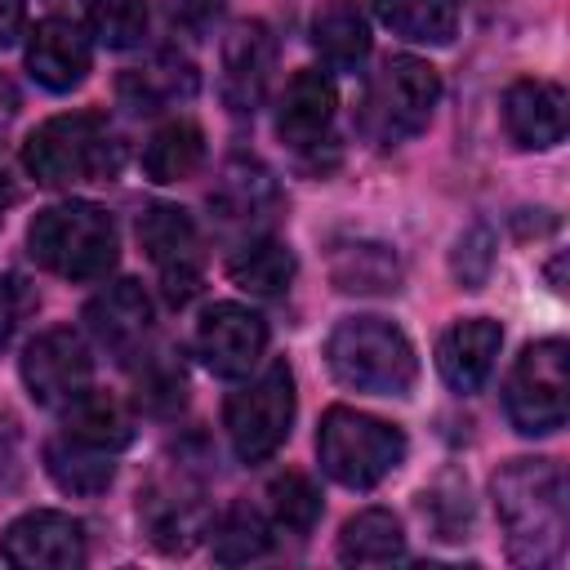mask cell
<instances>
[{
    "label": "cell",
    "instance_id": "6da1fadb",
    "mask_svg": "<svg viewBox=\"0 0 570 570\" xmlns=\"http://www.w3.org/2000/svg\"><path fill=\"white\" fill-rule=\"evenodd\" d=\"M494 517L508 557L521 566H552L566 548V476L552 459H508L494 481Z\"/></svg>",
    "mask_w": 570,
    "mask_h": 570
},
{
    "label": "cell",
    "instance_id": "7a4b0ae2",
    "mask_svg": "<svg viewBox=\"0 0 570 570\" xmlns=\"http://www.w3.org/2000/svg\"><path fill=\"white\" fill-rule=\"evenodd\" d=\"M22 165L40 187L111 183L125 165V147L98 111H67L36 125L22 142Z\"/></svg>",
    "mask_w": 570,
    "mask_h": 570
},
{
    "label": "cell",
    "instance_id": "3957f363",
    "mask_svg": "<svg viewBox=\"0 0 570 570\" xmlns=\"http://www.w3.org/2000/svg\"><path fill=\"white\" fill-rule=\"evenodd\" d=\"M330 374L365 396H410L419 379L414 343L383 316H343L325 338Z\"/></svg>",
    "mask_w": 570,
    "mask_h": 570
},
{
    "label": "cell",
    "instance_id": "277c9868",
    "mask_svg": "<svg viewBox=\"0 0 570 570\" xmlns=\"http://www.w3.org/2000/svg\"><path fill=\"white\" fill-rule=\"evenodd\" d=\"M31 258L62 281H102L120 258V232L94 200H62L31 218Z\"/></svg>",
    "mask_w": 570,
    "mask_h": 570
},
{
    "label": "cell",
    "instance_id": "5b68a950",
    "mask_svg": "<svg viewBox=\"0 0 570 570\" xmlns=\"http://www.w3.org/2000/svg\"><path fill=\"white\" fill-rule=\"evenodd\" d=\"M405 450L410 441L396 423L352 405H330L316 432V459L325 476L347 490H374L405 463Z\"/></svg>",
    "mask_w": 570,
    "mask_h": 570
},
{
    "label": "cell",
    "instance_id": "8992f818",
    "mask_svg": "<svg viewBox=\"0 0 570 570\" xmlns=\"http://www.w3.org/2000/svg\"><path fill=\"white\" fill-rule=\"evenodd\" d=\"M441 102V71L414 53H392L361 94V134L379 147H396L428 129L432 107Z\"/></svg>",
    "mask_w": 570,
    "mask_h": 570
},
{
    "label": "cell",
    "instance_id": "52a82bcc",
    "mask_svg": "<svg viewBox=\"0 0 570 570\" xmlns=\"http://www.w3.org/2000/svg\"><path fill=\"white\" fill-rule=\"evenodd\" d=\"M294 374L285 361H272L254 383L236 387L223 405V423H227V441L236 450L240 463H263L272 459L289 428H294Z\"/></svg>",
    "mask_w": 570,
    "mask_h": 570
},
{
    "label": "cell",
    "instance_id": "ba28073f",
    "mask_svg": "<svg viewBox=\"0 0 570 570\" xmlns=\"http://www.w3.org/2000/svg\"><path fill=\"white\" fill-rule=\"evenodd\" d=\"M566 343L539 338L521 347L508 383H503V410L521 436H548L566 428L570 414V379H566Z\"/></svg>",
    "mask_w": 570,
    "mask_h": 570
},
{
    "label": "cell",
    "instance_id": "9c48e42d",
    "mask_svg": "<svg viewBox=\"0 0 570 570\" xmlns=\"http://www.w3.org/2000/svg\"><path fill=\"white\" fill-rule=\"evenodd\" d=\"M138 521L160 552H191V543L205 534V481L183 454L138 494Z\"/></svg>",
    "mask_w": 570,
    "mask_h": 570
},
{
    "label": "cell",
    "instance_id": "30bf717a",
    "mask_svg": "<svg viewBox=\"0 0 570 570\" xmlns=\"http://www.w3.org/2000/svg\"><path fill=\"white\" fill-rule=\"evenodd\" d=\"M138 240L147 249V258L160 272V289L174 307H183L196 289H200V232L191 223V214L183 205L156 200L138 214Z\"/></svg>",
    "mask_w": 570,
    "mask_h": 570
},
{
    "label": "cell",
    "instance_id": "8fae6325",
    "mask_svg": "<svg viewBox=\"0 0 570 570\" xmlns=\"http://www.w3.org/2000/svg\"><path fill=\"white\" fill-rule=\"evenodd\" d=\"M267 352V321L245 303H209L196 321V356L218 379H245Z\"/></svg>",
    "mask_w": 570,
    "mask_h": 570
},
{
    "label": "cell",
    "instance_id": "7c38bea8",
    "mask_svg": "<svg viewBox=\"0 0 570 570\" xmlns=\"http://www.w3.org/2000/svg\"><path fill=\"white\" fill-rule=\"evenodd\" d=\"M89 374H94L89 343L71 325L40 330L22 347V383H27V392H31L36 405H62V401H71L80 387H89Z\"/></svg>",
    "mask_w": 570,
    "mask_h": 570
},
{
    "label": "cell",
    "instance_id": "4fadbf2b",
    "mask_svg": "<svg viewBox=\"0 0 570 570\" xmlns=\"http://www.w3.org/2000/svg\"><path fill=\"white\" fill-rule=\"evenodd\" d=\"M276 67V36L267 22H236L218 49V94L232 116H254Z\"/></svg>",
    "mask_w": 570,
    "mask_h": 570
},
{
    "label": "cell",
    "instance_id": "5bb4252c",
    "mask_svg": "<svg viewBox=\"0 0 570 570\" xmlns=\"http://www.w3.org/2000/svg\"><path fill=\"white\" fill-rule=\"evenodd\" d=\"M0 557L18 570H71L85 566V525L58 508H36L9 521Z\"/></svg>",
    "mask_w": 570,
    "mask_h": 570
},
{
    "label": "cell",
    "instance_id": "9a60e30c",
    "mask_svg": "<svg viewBox=\"0 0 570 570\" xmlns=\"http://www.w3.org/2000/svg\"><path fill=\"white\" fill-rule=\"evenodd\" d=\"M499 116L521 151H548L566 138V89L543 76H521L503 89Z\"/></svg>",
    "mask_w": 570,
    "mask_h": 570
},
{
    "label": "cell",
    "instance_id": "2e32d148",
    "mask_svg": "<svg viewBox=\"0 0 570 570\" xmlns=\"http://www.w3.org/2000/svg\"><path fill=\"white\" fill-rule=\"evenodd\" d=\"M89 67H94V45L80 22L62 18V13H49L36 22V31L27 40V71L36 76V85L67 94V89L85 85Z\"/></svg>",
    "mask_w": 570,
    "mask_h": 570
},
{
    "label": "cell",
    "instance_id": "e0dca14e",
    "mask_svg": "<svg viewBox=\"0 0 570 570\" xmlns=\"http://www.w3.org/2000/svg\"><path fill=\"white\" fill-rule=\"evenodd\" d=\"M85 325L111 356L129 361L142 352L151 334V298L138 281H111L102 294L85 303Z\"/></svg>",
    "mask_w": 570,
    "mask_h": 570
},
{
    "label": "cell",
    "instance_id": "ac0fdd59",
    "mask_svg": "<svg viewBox=\"0 0 570 570\" xmlns=\"http://www.w3.org/2000/svg\"><path fill=\"white\" fill-rule=\"evenodd\" d=\"M499 347H503V325L499 321H490V316H463V321H454L441 334V343H436V370H441V379L459 396H472L490 379Z\"/></svg>",
    "mask_w": 570,
    "mask_h": 570
},
{
    "label": "cell",
    "instance_id": "d6986e66",
    "mask_svg": "<svg viewBox=\"0 0 570 570\" xmlns=\"http://www.w3.org/2000/svg\"><path fill=\"white\" fill-rule=\"evenodd\" d=\"M334 107H338V94H334V80L325 71H294L281 102H276V134L281 142L289 147H316L334 120Z\"/></svg>",
    "mask_w": 570,
    "mask_h": 570
},
{
    "label": "cell",
    "instance_id": "ffe728a7",
    "mask_svg": "<svg viewBox=\"0 0 570 570\" xmlns=\"http://www.w3.org/2000/svg\"><path fill=\"white\" fill-rule=\"evenodd\" d=\"M116 94H120V102H125L134 116H156V111H165L169 102L196 94V67H191L183 53L160 49L147 67L125 71V76L116 80Z\"/></svg>",
    "mask_w": 570,
    "mask_h": 570
},
{
    "label": "cell",
    "instance_id": "44dd1931",
    "mask_svg": "<svg viewBox=\"0 0 570 570\" xmlns=\"http://www.w3.org/2000/svg\"><path fill=\"white\" fill-rule=\"evenodd\" d=\"M312 45L334 71H361L370 58V18L361 0H321L312 13Z\"/></svg>",
    "mask_w": 570,
    "mask_h": 570
},
{
    "label": "cell",
    "instance_id": "7402d4cb",
    "mask_svg": "<svg viewBox=\"0 0 570 570\" xmlns=\"http://www.w3.org/2000/svg\"><path fill=\"white\" fill-rule=\"evenodd\" d=\"M62 432L71 441H85L94 450H125L134 441V419L129 410L98 387H80L71 401H62Z\"/></svg>",
    "mask_w": 570,
    "mask_h": 570
},
{
    "label": "cell",
    "instance_id": "603a6c76",
    "mask_svg": "<svg viewBox=\"0 0 570 570\" xmlns=\"http://www.w3.org/2000/svg\"><path fill=\"white\" fill-rule=\"evenodd\" d=\"M298 263H294V249L276 236H254L245 240L240 249H232L227 258V281L254 298H276L289 289Z\"/></svg>",
    "mask_w": 570,
    "mask_h": 570
},
{
    "label": "cell",
    "instance_id": "cb8c5ba5",
    "mask_svg": "<svg viewBox=\"0 0 570 570\" xmlns=\"http://www.w3.org/2000/svg\"><path fill=\"white\" fill-rule=\"evenodd\" d=\"M205 165V129L187 116L165 120L142 147V174L151 183H187Z\"/></svg>",
    "mask_w": 570,
    "mask_h": 570
},
{
    "label": "cell",
    "instance_id": "d4e9b609",
    "mask_svg": "<svg viewBox=\"0 0 570 570\" xmlns=\"http://www.w3.org/2000/svg\"><path fill=\"white\" fill-rule=\"evenodd\" d=\"M45 472L53 476V485L62 494H80V499H94L116 481L111 450H94L71 436H58L45 445Z\"/></svg>",
    "mask_w": 570,
    "mask_h": 570
},
{
    "label": "cell",
    "instance_id": "484cf974",
    "mask_svg": "<svg viewBox=\"0 0 570 570\" xmlns=\"http://www.w3.org/2000/svg\"><path fill=\"white\" fill-rule=\"evenodd\" d=\"M405 557V530L396 512L387 508H365L343 521L338 530V561L347 566H387Z\"/></svg>",
    "mask_w": 570,
    "mask_h": 570
},
{
    "label": "cell",
    "instance_id": "4316f807",
    "mask_svg": "<svg viewBox=\"0 0 570 570\" xmlns=\"http://www.w3.org/2000/svg\"><path fill=\"white\" fill-rule=\"evenodd\" d=\"M209 205L218 209L223 223H258L276 205V183L258 160H232L209 191Z\"/></svg>",
    "mask_w": 570,
    "mask_h": 570
},
{
    "label": "cell",
    "instance_id": "83f0119b",
    "mask_svg": "<svg viewBox=\"0 0 570 570\" xmlns=\"http://www.w3.org/2000/svg\"><path fill=\"white\" fill-rule=\"evenodd\" d=\"M374 18L405 40L450 45L459 31V0H370Z\"/></svg>",
    "mask_w": 570,
    "mask_h": 570
},
{
    "label": "cell",
    "instance_id": "f1b7e54d",
    "mask_svg": "<svg viewBox=\"0 0 570 570\" xmlns=\"http://www.w3.org/2000/svg\"><path fill=\"white\" fill-rule=\"evenodd\" d=\"M396 281L401 267L387 245H347L334 254V285L347 294H387Z\"/></svg>",
    "mask_w": 570,
    "mask_h": 570
},
{
    "label": "cell",
    "instance_id": "f546056e",
    "mask_svg": "<svg viewBox=\"0 0 570 570\" xmlns=\"http://www.w3.org/2000/svg\"><path fill=\"white\" fill-rule=\"evenodd\" d=\"M267 508H272L276 530L303 539V534H312L316 521H321V490H316V481H312L307 472H294V468H289V472L272 476V485H267Z\"/></svg>",
    "mask_w": 570,
    "mask_h": 570
},
{
    "label": "cell",
    "instance_id": "4dcf8cb0",
    "mask_svg": "<svg viewBox=\"0 0 570 570\" xmlns=\"http://www.w3.org/2000/svg\"><path fill=\"white\" fill-rule=\"evenodd\" d=\"M209 543H214V561H223V566H245V561H254V557L267 552L272 534H267V521H263L258 508L232 503V508L214 521Z\"/></svg>",
    "mask_w": 570,
    "mask_h": 570
},
{
    "label": "cell",
    "instance_id": "1f68e13d",
    "mask_svg": "<svg viewBox=\"0 0 570 570\" xmlns=\"http://www.w3.org/2000/svg\"><path fill=\"white\" fill-rule=\"evenodd\" d=\"M142 356V352H138ZM134 401L147 414H178L187 401V374L174 352H151L134 370Z\"/></svg>",
    "mask_w": 570,
    "mask_h": 570
},
{
    "label": "cell",
    "instance_id": "d6a6232c",
    "mask_svg": "<svg viewBox=\"0 0 570 570\" xmlns=\"http://www.w3.org/2000/svg\"><path fill=\"white\" fill-rule=\"evenodd\" d=\"M85 22L107 49H134L147 36V0H85Z\"/></svg>",
    "mask_w": 570,
    "mask_h": 570
},
{
    "label": "cell",
    "instance_id": "836d02e7",
    "mask_svg": "<svg viewBox=\"0 0 570 570\" xmlns=\"http://www.w3.org/2000/svg\"><path fill=\"white\" fill-rule=\"evenodd\" d=\"M494 267V236L485 223H472L459 240H454V254H450V272L463 289H481L485 276Z\"/></svg>",
    "mask_w": 570,
    "mask_h": 570
},
{
    "label": "cell",
    "instance_id": "e575fe53",
    "mask_svg": "<svg viewBox=\"0 0 570 570\" xmlns=\"http://www.w3.org/2000/svg\"><path fill=\"white\" fill-rule=\"evenodd\" d=\"M31 312H36V289H31V281L18 276V272H4V276H0V347L18 334V325H22Z\"/></svg>",
    "mask_w": 570,
    "mask_h": 570
},
{
    "label": "cell",
    "instance_id": "d590c367",
    "mask_svg": "<svg viewBox=\"0 0 570 570\" xmlns=\"http://www.w3.org/2000/svg\"><path fill=\"white\" fill-rule=\"evenodd\" d=\"M27 27V0H0V49H9Z\"/></svg>",
    "mask_w": 570,
    "mask_h": 570
},
{
    "label": "cell",
    "instance_id": "8d00e7d4",
    "mask_svg": "<svg viewBox=\"0 0 570 570\" xmlns=\"http://www.w3.org/2000/svg\"><path fill=\"white\" fill-rule=\"evenodd\" d=\"M9 200H13V187H9V178H4V169H0V223H4V209H9Z\"/></svg>",
    "mask_w": 570,
    "mask_h": 570
}]
</instances>
